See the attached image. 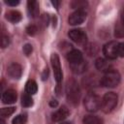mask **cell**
Listing matches in <instances>:
<instances>
[{
	"label": "cell",
	"instance_id": "obj_1",
	"mask_svg": "<svg viewBox=\"0 0 124 124\" xmlns=\"http://www.w3.org/2000/svg\"><path fill=\"white\" fill-rule=\"evenodd\" d=\"M66 94L68 101L73 104L77 105L80 99V89L78 82L75 79H69L66 85Z\"/></svg>",
	"mask_w": 124,
	"mask_h": 124
},
{
	"label": "cell",
	"instance_id": "obj_2",
	"mask_svg": "<svg viewBox=\"0 0 124 124\" xmlns=\"http://www.w3.org/2000/svg\"><path fill=\"white\" fill-rule=\"evenodd\" d=\"M120 82V74L116 70H109L105 73L101 84L105 87H115Z\"/></svg>",
	"mask_w": 124,
	"mask_h": 124
},
{
	"label": "cell",
	"instance_id": "obj_3",
	"mask_svg": "<svg viewBox=\"0 0 124 124\" xmlns=\"http://www.w3.org/2000/svg\"><path fill=\"white\" fill-rule=\"evenodd\" d=\"M118 97L114 92H108L104 95L102 99V104H101V108L105 113L110 112L117 105Z\"/></svg>",
	"mask_w": 124,
	"mask_h": 124
},
{
	"label": "cell",
	"instance_id": "obj_4",
	"mask_svg": "<svg viewBox=\"0 0 124 124\" xmlns=\"http://www.w3.org/2000/svg\"><path fill=\"white\" fill-rule=\"evenodd\" d=\"M101 104H102L101 98L94 92L88 93L84 98V107H85L86 110H88L90 112L97 111L100 108Z\"/></svg>",
	"mask_w": 124,
	"mask_h": 124
},
{
	"label": "cell",
	"instance_id": "obj_5",
	"mask_svg": "<svg viewBox=\"0 0 124 124\" xmlns=\"http://www.w3.org/2000/svg\"><path fill=\"white\" fill-rule=\"evenodd\" d=\"M117 46H118L117 42L110 41L103 46V53L105 54L106 58H108L109 60L116 59V57L118 56L117 55Z\"/></svg>",
	"mask_w": 124,
	"mask_h": 124
},
{
	"label": "cell",
	"instance_id": "obj_6",
	"mask_svg": "<svg viewBox=\"0 0 124 124\" xmlns=\"http://www.w3.org/2000/svg\"><path fill=\"white\" fill-rule=\"evenodd\" d=\"M50 62H51V66L53 69V73H54V78L55 80L60 83L63 78V74H62V70H61V65H60V59L58 57V55L56 53H52L50 56Z\"/></svg>",
	"mask_w": 124,
	"mask_h": 124
},
{
	"label": "cell",
	"instance_id": "obj_7",
	"mask_svg": "<svg viewBox=\"0 0 124 124\" xmlns=\"http://www.w3.org/2000/svg\"><path fill=\"white\" fill-rule=\"evenodd\" d=\"M68 35H69L70 39H72L77 44L83 45V44L86 43L87 36H86V34L81 29H73V30H70V32L68 33Z\"/></svg>",
	"mask_w": 124,
	"mask_h": 124
},
{
	"label": "cell",
	"instance_id": "obj_8",
	"mask_svg": "<svg viewBox=\"0 0 124 124\" xmlns=\"http://www.w3.org/2000/svg\"><path fill=\"white\" fill-rule=\"evenodd\" d=\"M86 18V13L83 10H77L69 16V23L71 25L81 24Z\"/></svg>",
	"mask_w": 124,
	"mask_h": 124
},
{
	"label": "cell",
	"instance_id": "obj_9",
	"mask_svg": "<svg viewBox=\"0 0 124 124\" xmlns=\"http://www.w3.org/2000/svg\"><path fill=\"white\" fill-rule=\"evenodd\" d=\"M67 59L70 62V65H74V64H78L83 61L82 58V53L78 50V49H73L71 50L68 55H67Z\"/></svg>",
	"mask_w": 124,
	"mask_h": 124
},
{
	"label": "cell",
	"instance_id": "obj_10",
	"mask_svg": "<svg viewBox=\"0 0 124 124\" xmlns=\"http://www.w3.org/2000/svg\"><path fill=\"white\" fill-rule=\"evenodd\" d=\"M8 74L12 78H16V79L19 78L22 74L21 66L17 63H12L8 67Z\"/></svg>",
	"mask_w": 124,
	"mask_h": 124
},
{
	"label": "cell",
	"instance_id": "obj_11",
	"mask_svg": "<svg viewBox=\"0 0 124 124\" xmlns=\"http://www.w3.org/2000/svg\"><path fill=\"white\" fill-rule=\"evenodd\" d=\"M16 101V92L14 89H8L2 94V102L4 104H14Z\"/></svg>",
	"mask_w": 124,
	"mask_h": 124
},
{
	"label": "cell",
	"instance_id": "obj_12",
	"mask_svg": "<svg viewBox=\"0 0 124 124\" xmlns=\"http://www.w3.org/2000/svg\"><path fill=\"white\" fill-rule=\"evenodd\" d=\"M69 109L66 107H61L58 110H56L53 114H52V120L55 122H59L62 121L64 119H66L69 116Z\"/></svg>",
	"mask_w": 124,
	"mask_h": 124
},
{
	"label": "cell",
	"instance_id": "obj_13",
	"mask_svg": "<svg viewBox=\"0 0 124 124\" xmlns=\"http://www.w3.org/2000/svg\"><path fill=\"white\" fill-rule=\"evenodd\" d=\"M95 66H96V68H97L98 70L103 71V72H105V73L108 72V71H109V70H111V69H110L111 65L108 63V60H106V59H104V58H98V59L96 60V62H95Z\"/></svg>",
	"mask_w": 124,
	"mask_h": 124
},
{
	"label": "cell",
	"instance_id": "obj_14",
	"mask_svg": "<svg viewBox=\"0 0 124 124\" xmlns=\"http://www.w3.org/2000/svg\"><path fill=\"white\" fill-rule=\"evenodd\" d=\"M27 10H28L29 15L32 17L37 16L39 15V4H38V2L34 1V0L28 1L27 2Z\"/></svg>",
	"mask_w": 124,
	"mask_h": 124
},
{
	"label": "cell",
	"instance_id": "obj_15",
	"mask_svg": "<svg viewBox=\"0 0 124 124\" xmlns=\"http://www.w3.org/2000/svg\"><path fill=\"white\" fill-rule=\"evenodd\" d=\"M6 18L13 23H16L21 19V14L17 11H10L6 14Z\"/></svg>",
	"mask_w": 124,
	"mask_h": 124
},
{
	"label": "cell",
	"instance_id": "obj_16",
	"mask_svg": "<svg viewBox=\"0 0 124 124\" xmlns=\"http://www.w3.org/2000/svg\"><path fill=\"white\" fill-rule=\"evenodd\" d=\"M84 124H103V120L96 115H85L83 118Z\"/></svg>",
	"mask_w": 124,
	"mask_h": 124
},
{
	"label": "cell",
	"instance_id": "obj_17",
	"mask_svg": "<svg viewBox=\"0 0 124 124\" xmlns=\"http://www.w3.org/2000/svg\"><path fill=\"white\" fill-rule=\"evenodd\" d=\"M25 90H26V93H28L29 95L35 94L37 92V90H38V86H37L36 81L28 80L27 83H26V86H25Z\"/></svg>",
	"mask_w": 124,
	"mask_h": 124
},
{
	"label": "cell",
	"instance_id": "obj_18",
	"mask_svg": "<svg viewBox=\"0 0 124 124\" xmlns=\"http://www.w3.org/2000/svg\"><path fill=\"white\" fill-rule=\"evenodd\" d=\"M21 104L25 108L31 107L33 105V99L31 98V96L28 93H24L22 95V97H21Z\"/></svg>",
	"mask_w": 124,
	"mask_h": 124
},
{
	"label": "cell",
	"instance_id": "obj_19",
	"mask_svg": "<svg viewBox=\"0 0 124 124\" xmlns=\"http://www.w3.org/2000/svg\"><path fill=\"white\" fill-rule=\"evenodd\" d=\"M85 67H86V65H85L84 61H82V62H80V63H78V64L71 65V68H72L73 72H74V73H77V74L82 73V72L85 70Z\"/></svg>",
	"mask_w": 124,
	"mask_h": 124
},
{
	"label": "cell",
	"instance_id": "obj_20",
	"mask_svg": "<svg viewBox=\"0 0 124 124\" xmlns=\"http://www.w3.org/2000/svg\"><path fill=\"white\" fill-rule=\"evenodd\" d=\"M27 121L26 114H18L13 119V124H25Z\"/></svg>",
	"mask_w": 124,
	"mask_h": 124
},
{
	"label": "cell",
	"instance_id": "obj_21",
	"mask_svg": "<svg viewBox=\"0 0 124 124\" xmlns=\"http://www.w3.org/2000/svg\"><path fill=\"white\" fill-rule=\"evenodd\" d=\"M16 110V108L14 107H10V108H1L0 110V114L2 117H6V116H9L11 115L12 113H14V111Z\"/></svg>",
	"mask_w": 124,
	"mask_h": 124
},
{
	"label": "cell",
	"instance_id": "obj_22",
	"mask_svg": "<svg viewBox=\"0 0 124 124\" xmlns=\"http://www.w3.org/2000/svg\"><path fill=\"white\" fill-rule=\"evenodd\" d=\"M115 36L116 37H124V24L121 22L117 24L115 27Z\"/></svg>",
	"mask_w": 124,
	"mask_h": 124
},
{
	"label": "cell",
	"instance_id": "obj_23",
	"mask_svg": "<svg viewBox=\"0 0 124 124\" xmlns=\"http://www.w3.org/2000/svg\"><path fill=\"white\" fill-rule=\"evenodd\" d=\"M9 44H10L9 37L6 36V35H2V37H1V46H2V48L7 47L9 46Z\"/></svg>",
	"mask_w": 124,
	"mask_h": 124
},
{
	"label": "cell",
	"instance_id": "obj_24",
	"mask_svg": "<svg viewBox=\"0 0 124 124\" xmlns=\"http://www.w3.org/2000/svg\"><path fill=\"white\" fill-rule=\"evenodd\" d=\"M37 31H38V29H37V27H36L35 25H29V26L26 28V32H27V34L30 35V36H34V35L37 33Z\"/></svg>",
	"mask_w": 124,
	"mask_h": 124
},
{
	"label": "cell",
	"instance_id": "obj_25",
	"mask_svg": "<svg viewBox=\"0 0 124 124\" xmlns=\"http://www.w3.org/2000/svg\"><path fill=\"white\" fill-rule=\"evenodd\" d=\"M117 55L120 56V57H124V43H118Z\"/></svg>",
	"mask_w": 124,
	"mask_h": 124
},
{
	"label": "cell",
	"instance_id": "obj_26",
	"mask_svg": "<svg viewBox=\"0 0 124 124\" xmlns=\"http://www.w3.org/2000/svg\"><path fill=\"white\" fill-rule=\"evenodd\" d=\"M86 5V2H80V1H76L72 3V7L73 8H78V10H82L81 8H83Z\"/></svg>",
	"mask_w": 124,
	"mask_h": 124
},
{
	"label": "cell",
	"instance_id": "obj_27",
	"mask_svg": "<svg viewBox=\"0 0 124 124\" xmlns=\"http://www.w3.org/2000/svg\"><path fill=\"white\" fill-rule=\"evenodd\" d=\"M32 46L31 45H29V44H26L24 46H23V52H24V54L25 55H29V54H31V52H32Z\"/></svg>",
	"mask_w": 124,
	"mask_h": 124
},
{
	"label": "cell",
	"instance_id": "obj_28",
	"mask_svg": "<svg viewBox=\"0 0 124 124\" xmlns=\"http://www.w3.org/2000/svg\"><path fill=\"white\" fill-rule=\"evenodd\" d=\"M6 3L10 6H16L19 3V1L18 0H8V1H6Z\"/></svg>",
	"mask_w": 124,
	"mask_h": 124
},
{
	"label": "cell",
	"instance_id": "obj_29",
	"mask_svg": "<svg viewBox=\"0 0 124 124\" xmlns=\"http://www.w3.org/2000/svg\"><path fill=\"white\" fill-rule=\"evenodd\" d=\"M47 76H48V69L46 68V69H45V71H44V74L42 75V79H43V80L46 79V78H47Z\"/></svg>",
	"mask_w": 124,
	"mask_h": 124
},
{
	"label": "cell",
	"instance_id": "obj_30",
	"mask_svg": "<svg viewBox=\"0 0 124 124\" xmlns=\"http://www.w3.org/2000/svg\"><path fill=\"white\" fill-rule=\"evenodd\" d=\"M49 106H50V107H56V106H57V101L51 100V101L49 102Z\"/></svg>",
	"mask_w": 124,
	"mask_h": 124
},
{
	"label": "cell",
	"instance_id": "obj_31",
	"mask_svg": "<svg viewBox=\"0 0 124 124\" xmlns=\"http://www.w3.org/2000/svg\"><path fill=\"white\" fill-rule=\"evenodd\" d=\"M51 3H52V5H53L55 8H57V7H58V5H59V2H57V1H52Z\"/></svg>",
	"mask_w": 124,
	"mask_h": 124
},
{
	"label": "cell",
	"instance_id": "obj_32",
	"mask_svg": "<svg viewBox=\"0 0 124 124\" xmlns=\"http://www.w3.org/2000/svg\"><path fill=\"white\" fill-rule=\"evenodd\" d=\"M121 19H122V23L124 24V11L122 12V16H121Z\"/></svg>",
	"mask_w": 124,
	"mask_h": 124
},
{
	"label": "cell",
	"instance_id": "obj_33",
	"mask_svg": "<svg viewBox=\"0 0 124 124\" xmlns=\"http://www.w3.org/2000/svg\"><path fill=\"white\" fill-rule=\"evenodd\" d=\"M0 124H6V122L1 118V119H0Z\"/></svg>",
	"mask_w": 124,
	"mask_h": 124
},
{
	"label": "cell",
	"instance_id": "obj_34",
	"mask_svg": "<svg viewBox=\"0 0 124 124\" xmlns=\"http://www.w3.org/2000/svg\"><path fill=\"white\" fill-rule=\"evenodd\" d=\"M62 124H70V123H62Z\"/></svg>",
	"mask_w": 124,
	"mask_h": 124
}]
</instances>
